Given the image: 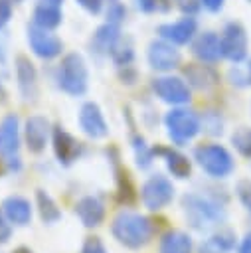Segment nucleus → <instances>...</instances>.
I'll return each mask as SVG.
<instances>
[{"instance_id":"6e6552de","label":"nucleus","mask_w":251,"mask_h":253,"mask_svg":"<svg viewBox=\"0 0 251 253\" xmlns=\"http://www.w3.org/2000/svg\"><path fill=\"white\" fill-rule=\"evenodd\" d=\"M182 206H184V211H186L188 221L196 229H204V227L211 225L221 215L219 213V208H215L213 204H209L208 200H204V198H200L196 194H186L182 198Z\"/></svg>"},{"instance_id":"dca6fc26","label":"nucleus","mask_w":251,"mask_h":253,"mask_svg":"<svg viewBox=\"0 0 251 253\" xmlns=\"http://www.w3.org/2000/svg\"><path fill=\"white\" fill-rule=\"evenodd\" d=\"M20 148V119L16 113H8L0 121V156L12 158L18 156Z\"/></svg>"},{"instance_id":"412c9836","label":"nucleus","mask_w":251,"mask_h":253,"mask_svg":"<svg viewBox=\"0 0 251 253\" xmlns=\"http://www.w3.org/2000/svg\"><path fill=\"white\" fill-rule=\"evenodd\" d=\"M2 211L14 225H28L32 221V204L22 196H8L2 204Z\"/></svg>"},{"instance_id":"c85d7f7f","label":"nucleus","mask_w":251,"mask_h":253,"mask_svg":"<svg viewBox=\"0 0 251 253\" xmlns=\"http://www.w3.org/2000/svg\"><path fill=\"white\" fill-rule=\"evenodd\" d=\"M111 59H113L119 67H123V65H130V63H132V59H134L132 43L121 38V40H119V43L115 45V49L111 51Z\"/></svg>"},{"instance_id":"a19ab883","label":"nucleus","mask_w":251,"mask_h":253,"mask_svg":"<svg viewBox=\"0 0 251 253\" xmlns=\"http://www.w3.org/2000/svg\"><path fill=\"white\" fill-rule=\"evenodd\" d=\"M239 253H251V233L243 239V243H241V249H239Z\"/></svg>"},{"instance_id":"2f4dec72","label":"nucleus","mask_w":251,"mask_h":253,"mask_svg":"<svg viewBox=\"0 0 251 253\" xmlns=\"http://www.w3.org/2000/svg\"><path fill=\"white\" fill-rule=\"evenodd\" d=\"M105 16H107V22L121 24V22L125 20V16H126V8H125V4H121L119 0H111L109 6H107Z\"/></svg>"},{"instance_id":"58836bf2","label":"nucleus","mask_w":251,"mask_h":253,"mask_svg":"<svg viewBox=\"0 0 251 253\" xmlns=\"http://www.w3.org/2000/svg\"><path fill=\"white\" fill-rule=\"evenodd\" d=\"M121 79H123V83H134L136 81V77H138V73H136V69L132 67V65H123L121 67Z\"/></svg>"},{"instance_id":"c756f323","label":"nucleus","mask_w":251,"mask_h":253,"mask_svg":"<svg viewBox=\"0 0 251 253\" xmlns=\"http://www.w3.org/2000/svg\"><path fill=\"white\" fill-rule=\"evenodd\" d=\"M231 142L243 156H251V128H247V126L237 128L231 136Z\"/></svg>"},{"instance_id":"aec40b11","label":"nucleus","mask_w":251,"mask_h":253,"mask_svg":"<svg viewBox=\"0 0 251 253\" xmlns=\"http://www.w3.org/2000/svg\"><path fill=\"white\" fill-rule=\"evenodd\" d=\"M75 215L85 227H97L105 219V206L95 196H85L75 204Z\"/></svg>"},{"instance_id":"c03bdc74","label":"nucleus","mask_w":251,"mask_h":253,"mask_svg":"<svg viewBox=\"0 0 251 253\" xmlns=\"http://www.w3.org/2000/svg\"><path fill=\"white\" fill-rule=\"evenodd\" d=\"M10 2H12V4H18V2H22V0H10Z\"/></svg>"},{"instance_id":"0eeeda50","label":"nucleus","mask_w":251,"mask_h":253,"mask_svg":"<svg viewBox=\"0 0 251 253\" xmlns=\"http://www.w3.org/2000/svg\"><path fill=\"white\" fill-rule=\"evenodd\" d=\"M152 91L162 103H168V105H174V107H182L192 99L190 85L182 77H176V75L156 77L152 81Z\"/></svg>"},{"instance_id":"20e7f679","label":"nucleus","mask_w":251,"mask_h":253,"mask_svg":"<svg viewBox=\"0 0 251 253\" xmlns=\"http://www.w3.org/2000/svg\"><path fill=\"white\" fill-rule=\"evenodd\" d=\"M194 158L202 166V170L213 178H225L233 170L231 154L219 144H200L194 150Z\"/></svg>"},{"instance_id":"e433bc0d","label":"nucleus","mask_w":251,"mask_h":253,"mask_svg":"<svg viewBox=\"0 0 251 253\" xmlns=\"http://www.w3.org/2000/svg\"><path fill=\"white\" fill-rule=\"evenodd\" d=\"M10 18H12V2L0 0V30L10 22Z\"/></svg>"},{"instance_id":"39448f33","label":"nucleus","mask_w":251,"mask_h":253,"mask_svg":"<svg viewBox=\"0 0 251 253\" xmlns=\"http://www.w3.org/2000/svg\"><path fill=\"white\" fill-rule=\"evenodd\" d=\"M26 38H28L30 49L40 59H55L63 51V42L53 34V30H45L36 24H28Z\"/></svg>"},{"instance_id":"c9c22d12","label":"nucleus","mask_w":251,"mask_h":253,"mask_svg":"<svg viewBox=\"0 0 251 253\" xmlns=\"http://www.w3.org/2000/svg\"><path fill=\"white\" fill-rule=\"evenodd\" d=\"M237 196L243 202V206L251 211V182H239L237 184Z\"/></svg>"},{"instance_id":"4be33fe9","label":"nucleus","mask_w":251,"mask_h":253,"mask_svg":"<svg viewBox=\"0 0 251 253\" xmlns=\"http://www.w3.org/2000/svg\"><path fill=\"white\" fill-rule=\"evenodd\" d=\"M184 75L188 79V85L200 89V91H208L217 83V73L204 63H190L184 69Z\"/></svg>"},{"instance_id":"1a4fd4ad","label":"nucleus","mask_w":251,"mask_h":253,"mask_svg":"<svg viewBox=\"0 0 251 253\" xmlns=\"http://www.w3.org/2000/svg\"><path fill=\"white\" fill-rule=\"evenodd\" d=\"M221 53L233 63L247 57V32L239 22H227L221 30Z\"/></svg>"},{"instance_id":"79ce46f5","label":"nucleus","mask_w":251,"mask_h":253,"mask_svg":"<svg viewBox=\"0 0 251 253\" xmlns=\"http://www.w3.org/2000/svg\"><path fill=\"white\" fill-rule=\"evenodd\" d=\"M12 253H34V251H32L30 247H24V245H22V247H16Z\"/></svg>"},{"instance_id":"f257e3e1","label":"nucleus","mask_w":251,"mask_h":253,"mask_svg":"<svg viewBox=\"0 0 251 253\" xmlns=\"http://www.w3.org/2000/svg\"><path fill=\"white\" fill-rule=\"evenodd\" d=\"M111 233L121 245L128 249H140L152 237V223L148 217L136 211H121L113 219Z\"/></svg>"},{"instance_id":"7ed1b4c3","label":"nucleus","mask_w":251,"mask_h":253,"mask_svg":"<svg viewBox=\"0 0 251 253\" xmlns=\"http://www.w3.org/2000/svg\"><path fill=\"white\" fill-rule=\"evenodd\" d=\"M164 126H166V132H168L170 140L178 146L188 144L202 128L200 117L194 111H188V109H182V107L170 109L164 115Z\"/></svg>"},{"instance_id":"5701e85b","label":"nucleus","mask_w":251,"mask_h":253,"mask_svg":"<svg viewBox=\"0 0 251 253\" xmlns=\"http://www.w3.org/2000/svg\"><path fill=\"white\" fill-rule=\"evenodd\" d=\"M156 154H162L164 160H166V168L172 176L176 178H188L190 176V170H192V164L190 160L178 152V150H172V148H154Z\"/></svg>"},{"instance_id":"f704fd0d","label":"nucleus","mask_w":251,"mask_h":253,"mask_svg":"<svg viewBox=\"0 0 251 253\" xmlns=\"http://www.w3.org/2000/svg\"><path fill=\"white\" fill-rule=\"evenodd\" d=\"M87 14H101L105 8V0H75Z\"/></svg>"},{"instance_id":"f8f14e48","label":"nucleus","mask_w":251,"mask_h":253,"mask_svg":"<svg viewBox=\"0 0 251 253\" xmlns=\"http://www.w3.org/2000/svg\"><path fill=\"white\" fill-rule=\"evenodd\" d=\"M158 36L174 45H186L192 43V40L198 36V22L194 16H184L176 22H164L156 28Z\"/></svg>"},{"instance_id":"f3484780","label":"nucleus","mask_w":251,"mask_h":253,"mask_svg":"<svg viewBox=\"0 0 251 253\" xmlns=\"http://www.w3.org/2000/svg\"><path fill=\"white\" fill-rule=\"evenodd\" d=\"M51 144H53V152H55L57 162L63 166H71L81 152L79 142L63 126L51 128Z\"/></svg>"},{"instance_id":"6ab92c4d","label":"nucleus","mask_w":251,"mask_h":253,"mask_svg":"<svg viewBox=\"0 0 251 253\" xmlns=\"http://www.w3.org/2000/svg\"><path fill=\"white\" fill-rule=\"evenodd\" d=\"M121 28L119 24H113V22H105L103 26H99L95 30V34L91 36V51L95 55H111V51L115 49V45L119 43L121 40Z\"/></svg>"},{"instance_id":"9b49d317","label":"nucleus","mask_w":251,"mask_h":253,"mask_svg":"<svg viewBox=\"0 0 251 253\" xmlns=\"http://www.w3.org/2000/svg\"><path fill=\"white\" fill-rule=\"evenodd\" d=\"M77 123H79V128L83 130V134L93 138V140H101L109 134V125L103 117V111L93 101H85L81 105L79 115H77Z\"/></svg>"},{"instance_id":"b1692460","label":"nucleus","mask_w":251,"mask_h":253,"mask_svg":"<svg viewBox=\"0 0 251 253\" xmlns=\"http://www.w3.org/2000/svg\"><path fill=\"white\" fill-rule=\"evenodd\" d=\"M160 253H192V239L184 231H168L160 239Z\"/></svg>"},{"instance_id":"2eb2a0df","label":"nucleus","mask_w":251,"mask_h":253,"mask_svg":"<svg viewBox=\"0 0 251 253\" xmlns=\"http://www.w3.org/2000/svg\"><path fill=\"white\" fill-rule=\"evenodd\" d=\"M63 22V0H36L32 10V24L55 30Z\"/></svg>"},{"instance_id":"4468645a","label":"nucleus","mask_w":251,"mask_h":253,"mask_svg":"<svg viewBox=\"0 0 251 253\" xmlns=\"http://www.w3.org/2000/svg\"><path fill=\"white\" fill-rule=\"evenodd\" d=\"M51 134V126L49 121L42 115H32L28 117L26 125H24V138H26V146L30 152H42L47 146Z\"/></svg>"},{"instance_id":"4c0bfd02","label":"nucleus","mask_w":251,"mask_h":253,"mask_svg":"<svg viewBox=\"0 0 251 253\" xmlns=\"http://www.w3.org/2000/svg\"><path fill=\"white\" fill-rule=\"evenodd\" d=\"M10 235H12V227H10V221H8V217L4 215V211L0 210V243H8Z\"/></svg>"},{"instance_id":"bb28decb","label":"nucleus","mask_w":251,"mask_h":253,"mask_svg":"<svg viewBox=\"0 0 251 253\" xmlns=\"http://www.w3.org/2000/svg\"><path fill=\"white\" fill-rule=\"evenodd\" d=\"M231 245H233V235L229 231H219L217 235L202 243L200 253H227Z\"/></svg>"},{"instance_id":"ea45409f","label":"nucleus","mask_w":251,"mask_h":253,"mask_svg":"<svg viewBox=\"0 0 251 253\" xmlns=\"http://www.w3.org/2000/svg\"><path fill=\"white\" fill-rule=\"evenodd\" d=\"M200 2L208 12H219L225 4V0H200Z\"/></svg>"},{"instance_id":"473e14b6","label":"nucleus","mask_w":251,"mask_h":253,"mask_svg":"<svg viewBox=\"0 0 251 253\" xmlns=\"http://www.w3.org/2000/svg\"><path fill=\"white\" fill-rule=\"evenodd\" d=\"M172 2H176V6L180 8V12L184 16H194L202 8V2L200 0H172Z\"/></svg>"},{"instance_id":"cd10ccee","label":"nucleus","mask_w":251,"mask_h":253,"mask_svg":"<svg viewBox=\"0 0 251 253\" xmlns=\"http://www.w3.org/2000/svg\"><path fill=\"white\" fill-rule=\"evenodd\" d=\"M117 174V192H119V200L123 204H132L136 200V192H134V186H132V180L128 176V172L125 168H117L115 170Z\"/></svg>"},{"instance_id":"ddd939ff","label":"nucleus","mask_w":251,"mask_h":253,"mask_svg":"<svg viewBox=\"0 0 251 253\" xmlns=\"http://www.w3.org/2000/svg\"><path fill=\"white\" fill-rule=\"evenodd\" d=\"M16 81L18 91L26 103H34L38 99V69L26 55H16Z\"/></svg>"},{"instance_id":"9d476101","label":"nucleus","mask_w":251,"mask_h":253,"mask_svg":"<svg viewBox=\"0 0 251 253\" xmlns=\"http://www.w3.org/2000/svg\"><path fill=\"white\" fill-rule=\"evenodd\" d=\"M146 59H148V65L154 71L168 73V71H172V69H176L180 65L182 55H180V51L176 49L174 43H170V42L160 38V40H152L148 43Z\"/></svg>"},{"instance_id":"72a5a7b5","label":"nucleus","mask_w":251,"mask_h":253,"mask_svg":"<svg viewBox=\"0 0 251 253\" xmlns=\"http://www.w3.org/2000/svg\"><path fill=\"white\" fill-rule=\"evenodd\" d=\"M81 253H109V251L105 249V245L99 237H87L81 247Z\"/></svg>"},{"instance_id":"7c9ffc66","label":"nucleus","mask_w":251,"mask_h":253,"mask_svg":"<svg viewBox=\"0 0 251 253\" xmlns=\"http://www.w3.org/2000/svg\"><path fill=\"white\" fill-rule=\"evenodd\" d=\"M134 4L144 14H154V12L166 14L172 10V0H134Z\"/></svg>"},{"instance_id":"37998d69","label":"nucleus","mask_w":251,"mask_h":253,"mask_svg":"<svg viewBox=\"0 0 251 253\" xmlns=\"http://www.w3.org/2000/svg\"><path fill=\"white\" fill-rule=\"evenodd\" d=\"M247 77H249V83H251V61H249V67H247Z\"/></svg>"},{"instance_id":"a211bd4d","label":"nucleus","mask_w":251,"mask_h":253,"mask_svg":"<svg viewBox=\"0 0 251 253\" xmlns=\"http://www.w3.org/2000/svg\"><path fill=\"white\" fill-rule=\"evenodd\" d=\"M194 55L204 63H215L223 57L221 53V40L215 32H202L192 40Z\"/></svg>"},{"instance_id":"423d86ee","label":"nucleus","mask_w":251,"mask_h":253,"mask_svg":"<svg viewBox=\"0 0 251 253\" xmlns=\"http://www.w3.org/2000/svg\"><path fill=\"white\" fill-rule=\"evenodd\" d=\"M172 198H174V186L162 174H154L142 184L140 200H142L144 208H148L150 211H158V210L166 208L172 202Z\"/></svg>"},{"instance_id":"393cba45","label":"nucleus","mask_w":251,"mask_h":253,"mask_svg":"<svg viewBox=\"0 0 251 253\" xmlns=\"http://www.w3.org/2000/svg\"><path fill=\"white\" fill-rule=\"evenodd\" d=\"M36 204H38V210H40V217L47 225H53L61 219V210L57 208L55 200L45 190H36Z\"/></svg>"},{"instance_id":"f03ea898","label":"nucleus","mask_w":251,"mask_h":253,"mask_svg":"<svg viewBox=\"0 0 251 253\" xmlns=\"http://www.w3.org/2000/svg\"><path fill=\"white\" fill-rule=\"evenodd\" d=\"M57 87L71 97H81L87 93L89 69L81 53L69 51L61 57V63L57 67Z\"/></svg>"},{"instance_id":"a878e982","label":"nucleus","mask_w":251,"mask_h":253,"mask_svg":"<svg viewBox=\"0 0 251 253\" xmlns=\"http://www.w3.org/2000/svg\"><path fill=\"white\" fill-rule=\"evenodd\" d=\"M132 150H134V158H136V166L140 170H146L152 166V160H154V148H150L146 144V140L140 136V134H134L132 136Z\"/></svg>"}]
</instances>
